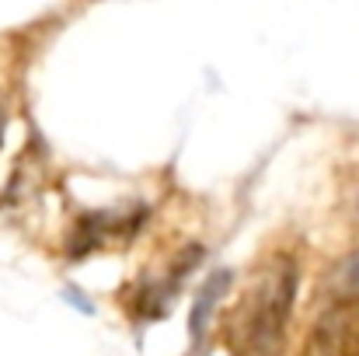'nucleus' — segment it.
Segmentation results:
<instances>
[{
  "label": "nucleus",
  "mask_w": 359,
  "mask_h": 356,
  "mask_svg": "<svg viewBox=\"0 0 359 356\" xmlns=\"http://www.w3.org/2000/svg\"><path fill=\"white\" fill-rule=\"evenodd\" d=\"M203 258H206V248L203 244H185L171 262H168V269L161 272V276H154V279H140L136 283V290L129 294V311H133V318H143V322H154V318H161L175 301L171 297H178V290H182V283L203 265Z\"/></svg>",
  "instance_id": "7ed1b4c3"
},
{
  "label": "nucleus",
  "mask_w": 359,
  "mask_h": 356,
  "mask_svg": "<svg viewBox=\"0 0 359 356\" xmlns=\"http://www.w3.org/2000/svg\"><path fill=\"white\" fill-rule=\"evenodd\" d=\"M328 290L335 301H359V251L346 255L332 276H328Z\"/></svg>",
  "instance_id": "423d86ee"
},
{
  "label": "nucleus",
  "mask_w": 359,
  "mask_h": 356,
  "mask_svg": "<svg viewBox=\"0 0 359 356\" xmlns=\"http://www.w3.org/2000/svg\"><path fill=\"white\" fill-rule=\"evenodd\" d=\"M147 224V210L133 206V210H98V213H84L77 217V224L67 235V255L70 258H84L105 248H126L133 237L143 231Z\"/></svg>",
  "instance_id": "f03ea898"
},
{
  "label": "nucleus",
  "mask_w": 359,
  "mask_h": 356,
  "mask_svg": "<svg viewBox=\"0 0 359 356\" xmlns=\"http://www.w3.org/2000/svg\"><path fill=\"white\" fill-rule=\"evenodd\" d=\"M300 290V262L290 251L272 255L234 304L224 339L234 356H279Z\"/></svg>",
  "instance_id": "f257e3e1"
},
{
  "label": "nucleus",
  "mask_w": 359,
  "mask_h": 356,
  "mask_svg": "<svg viewBox=\"0 0 359 356\" xmlns=\"http://www.w3.org/2000/svg\"><path fill=\"white\" fill-rule=\"evenodd\" d=\"M231 283H234L231 269H213V272L199 283L196 304H192V311H189V343H192V346H196V343H206V336H210V329H213V318H217V311H220V304H224Z\"/></svg>",
  "instance_id": "39448f33"
},
{
  "label": "nucleus",
  "mask_w": 359,
  "mask_h": 356,
  "mask_svg": "<svg viewBox=\"0 0 359 356\" xmlns=\"http://www.w3.org/2000/svg\"><path fill=\"white\" fill-rule=\"evenodd\" d=\"M300 356H359V301H335L314 318Z\"/></svg>",
  "instance_id": "20e7f679"
}]
</instances>
